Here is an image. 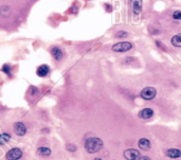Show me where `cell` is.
Masks as SVG:
<instances>
[{
  "label": "cell",
  "mask_w": 181,
  "mask_h": 160,
  "mask_svg": "<svg viewBox=\"0 0 181 160\" xmlns=\"http://www.w3.org/2000/svg\"><path fill=\"white\" fill-rule=\"evenodd\" d=\"M138 116L141 119H144V120H148V119L152 118L154 116V110L151 108H143L141 111L139 113Z\"/></svg>",
  "instance_id": "obj_10"
},
{
  "label": "cell",
  "mask_w": 181,
  "mask_h": 160,
  "mask_svg": "<svg viewBox=\"0 0 181 160\" xmlns=\"http://www.w3.org/2000/svg\"><path fill=\"white\" fill-rule=\"evenodd\" d=\"M138 145H139V147L141 150H143V151H148L151 146V141H149L148 139H146V138H142V139H140L139 142H138Z\"/></svg>",
  "instance_id": "obj_11"
},
{
  "label": "cell",
  "mask_w": 181,
  "mask_h": 160,
  "mask_svg": "<svg viewBox=\"0 0 181 160\" xmlns=\"http://www.w3.org/2000/svg\"><path fill=\"white\" fill-rule=\"evenodd\" d=\"M30 91H31V94L35 95V94H38V88L35 87V86H31V87H30Z\"/></svg>",
  "instance_id": "obj_20"
},
{
  "label": "cell",
  "mask_w": 181,
  "mask_h": 160,
  "mask_svg": "<svg viewBox=\"0 0 181 160\" xmlns=\"http://www.w3.org/2000/svg\"><path fill=\"white\" fill-rule=\"evenodd\" d=\"M171 44L173 45L174 47H177V48L181 47V33H178V34H176L175 36L171 37Z\"/></svg>",
  "instance_id": "obj_13"
},
{
  "label": "cell",
  "mask_w": 181,
  "mask_h": 160,
  "mask_svg": "<svg viewBox=\"0 0 181 160\" xmlns=\"http://www.w3.org/2000/svg\"><path fill=\"white\" fill-rule=\"evenodd\" d=\"M9 8L8 6H1L0 8V15H3V16H8V14H9Z\"/></svg>",
  "instance_id": "obj_19"
},
{
  "label": "cell",
  "mask_w": 181,
  "mask_h": 160,
  "mask_svg": "<svg viewBox=\"0 0 181 160\" xmlns=\"http://www.w3.org/2000/svg\"><path fill=\"white\" fill-rule=\"evenodd\" d=\"M156 45H157V46H158L159 48H161L162 50H166L165 46H163V45H162V42H158V40H157V42H156Z\"/></svg>",
  "instance_id": "obj_22"
},
{
  "label": "cell",
  "mask_w": 181,
  "mask_h": 160,
  "mask_svg": "<svg viewBox=\"0 0 181 160\" xmlns=\"http://www.w3.org/2000/svg\"><path fill=\"white\" fill-rule=\"evenodd\" d=\"M14 133L17 136H25L27 134V126L22 122H16L14 123Z\"/></svg>",
  "instance_id": "obj_7"
},
{
  "label": "cell",
  "mask_w": 181,
  "mask_h": 160,
  "mask_svg": "<svg viewBox=\"0 0 181 160\" xmlns=\"http://www.w3.org/2000/svg\"><path fill=\"white\" fill-rule=\"evenodd\" d=\"M130 6H132L133 15H140L143 8V0H130Z\"/></svg>",
  "instance_id": "obj_5"
},
{
  "label": "cell",
  "mask_w": 181,
  "mask_h": 160,
  "mask_svg": "<svg viewBox=\"0 0 181 160\" xmlns=\"http://www.w3.org/2000/svg\"><path fill=\"white\" fill-rule=\"evenodd\" d=\"M105 8L107 9V11H108V12H110V11H111V6H110V4L106 3V4H105Z\"/></svg>",
  "instance_id": "obj_24"
},
{
  "label": "cell",
  "mask_w": 181,
  "mask_h": 160,
  "mask_svg": "<svg viewBox=\"0 0 181 160\" xmlns=\"http://www.w3.org/2000/svg\"><path fill=\"white\" fill-rule=\"evenodd\" d=\"M1 71L6 73L9 78H12V75H13L12 74V67L10 64H4V65L1 67Z\"/></svg>",
  "instance_id": "obj_15"
},
{
  "label": "cell",
  "mask_w": 181,
  "mask_h": 160,
  "mask_svg": "<svg viewBox=\"0 0 181 160\" xmlns=\"http://www.w3.org/2000/svg\"><path fill=\"white\" fill-rule=\"evenodd\" d=\"M22 157V151L18 147H14L11 149L10 151L6 153V160H18Z\"/></svg>",
  "instance_id": "obj_4"
},
{
  "label": "cell",
  "mask_w": 181,
  "mask_h": 160,
  "mask_svg": "<svg viewBox=\"0 0 181 160\" xmlns=\"http://www.w3.org/2000/svg\"><path fill=\"white\" fill-rule=\"evenodd\" d=\"M11 139V136L9 134H1L0 135V145H3L6 143H8Z\"/></svg>",
  "instance_id": "obj_16"
},
{
  "label": "cell",
  "mask_w": 181,
  "mask_h": 160,
  "mask_svg": "<svg viewBox=\"0 0 181 160\" xmlns=\"http://www.w3.org/2000/svg\"><path fill=\"white\" fill-rule=\"evenodd\" d=\"M138 160H151L149 157H147V156H143V157H139V159Z\"/></svg>",
  "instance_id": "obj_23"
},
{
  "label": "cell",
  "mask_w": 181,
  "mask_h": 160,
  "mask_svg": "<svg viewBox=\"0 0 181 160\" xmlns=\"http://www.w3.org/2000/svg\"><path fill=\"white\" fill-rule=\"evenodd\" d=\"M157 94V90L156 88L154 87H145L142 89L141 94V98L143 100H146V101H149V100H152Z\"/></svg>",
  "instance_id": "obj_3"
},
{
  "label": "cell",
  "mask_w": 181,
  "mask_h": 160,
  "mask_svg": "<svg viewBox=\"0 0 181 160\" xmlns=\"http://www.w3.org/2000/svg\"><path fill=\"white\" fill-rule=\"evenodd\" d=\"M67 150L70 152H75L76 151V146L74 144H68L67 145Z\"/></svg>",
  "instance_id": "obj_21"
},
{
  "label": "cell",
  "mask_w": 181,
  "mask_h": 160,
  "mask_svg": "<svg viewBox=\"0 0 181 160\" xmlns=\"http://www.w3.org/2000/svg\"><path fill=\"white\" fill-rule=\"evenodd\" d=\"M94 160H102V159H100V158H95Z\"/></svg>",
  "instance_id": "obj_25"
},
{
  "label": "cell",
  "mask_w": 181,
  "mask_h": 160,
  "mask_svg": "<svg viewBox=\"0 0 181 160\" xmlns=\"http://www.w3.org/2000/svg\"><path fill=\"white\" fill-rule=\"evenodd\" d=\"M102 147H103V141H102L100 138H96V137L89 138V139H87L85 142L86 151L88 153H90V154L99 152L100 150H102Z\"/></svg>",
  "instance_id": "obj_1"
},
{
  "label": "cell",
  "mask_w": 181,
  "mask_h": 160,
  "mask_svg": "<svg viewBox=\"0 0 181 160\" xmlns=\"http://www.w3.org/2000/svg\"><path fill=\"white\" fill-rule=\"evenodd\" d=\"M132 48V44L129 42H116L112 46V51L116 52V53H123V52L129 51Z\"/></svg>",
  "instance_id": "obj_2"
},
{
  "label": "cell",
  "mask_w": 181,
  "mask_h": 160,
  "mask_svg": "<svg viewBox=\"0 0 181 160\" xmlns=\"http://www.w3.org/2000/svg\"><path fill=\"white\" fill-rule=\"evenodd\" d=\"M50 53H51L52 57H53V58L55 59L56 62L61 61V59H63V57H64L63 49H61V47H58V46L51 47V49H50Z\"/></svg>",
  "instance_id": "obj_6"
},
{
  "label": "cell",
  "mask_w": 181,
  "mask_h": 160,
  "mask_svg": "<svg viewBox=\"0 0 181 160\" xmlns=\"http://www.w3.org/2000/svg\"><path fill=\"white\" fill-rule=\"evenodd\" d=\"M173 18L175 20H181V11L180 10H176L173 13Z\"/></svg>",
  "instance_id": "obj_18"
},
{
  "label": "cell",
  "mask_w": 181,
  "mask_h": 160,
  "mask_svg": "<svg viewBox=\"0 0 181 160\" xmlns=\"http://www.w3.org/2000/svg\"><path fill=\"white\" fill-rule=\"evenodd\" d=\"M51 150L49 149V147H46V146H41V147H38L37 149V154L39 155V156H44V157H48L51 155Z\"/></svg>",
  "instance_id": "obj_14"
},
{
  "label": "cell",
  "mask_w": 181,
  "mask_h": 160,
  "mask_svg": "<svg viewBox=\"0 0 181 160\" xmlns=\"http://www.w3.org/2000/svg\"><path fill=\"white\" fill-rule=\"evenodd\" d=\"M124 157L127 160H137L140 157V153L135 149H129L124 152Z\"/></svg>",
  "instance_id": "obj_8"
},
{
  "label": "cell",
  "mask_w": 181,
  "mask_h": 160,
  "mask_svg": "<svg viewBox=\"0 0 181 160\" xmlns=\"http://www.w3.org/2000/svg\"><path fill=\"white\" fill-rule=\"evenodd\" d=\"M87 1H89V0H87Z\"/></svg>",
  "instance_id": "obj_26"
},
{
  "label": "cell",
  "mask_w": 181,
  "mask_h": 160,
  "mask_svg": "<svg viewBox=\"0 0 181 160\" xmlns=\"http://www.w3.org/2000/svg\"><path fill=\"white\" fill-rule=\"evenodd\" d=\"M49 73H50V67L46 65V64H42L39 67H37L36 74L39 78H46V76L49 75Z\"/></svg>",
  "instance_id": "obj_9"
},
{
  "label": "cell",
  "mask_w": 181,
  "mask_h": 160,
  "mask_svg": "<svg viewBox=\"0 0 181 160\" xmlns=\"http://www.w3.org/2000/svg\"><path fill=\"white\" fill-rule=\"evenodd\" d=\"M128 36V32L126 31H118L116 33V38H125Z\"/></svg>",
  "instance_id": "obj_17"
},
{
  "label": "cell",
  "mask_w": 181,
  "mask_h": 160,
  "mask_svg": "<svg viewBox=\"0 0 181 160\" xmlns=\"http://www.w3.org/2000/svg\"><path fill=\"white\" fill-rule=\"evenodd\" d=\"M166 156L170 157V158H179L181 157V151L177 149H170L165 152Z\"/></svg>",
  "instance_id": "obj_12"
}]
</instances>
